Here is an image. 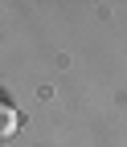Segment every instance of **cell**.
<instances>
[{
	"label": "cell",
	"mask_w": 127,
	"mask_h": 147,
	"mask_svg": "<svg viewBox=\"0 0 127 147\" xmlns=\"http://www.w3.org/2000/svg\"><path fill=\"white\" fill-rule=\"evenodd\" d=\"M12 131H16V115H12L4 102H0V139H8Z\"/></svg>",
	"instance_id": "obj_1"
}]
</instances>
